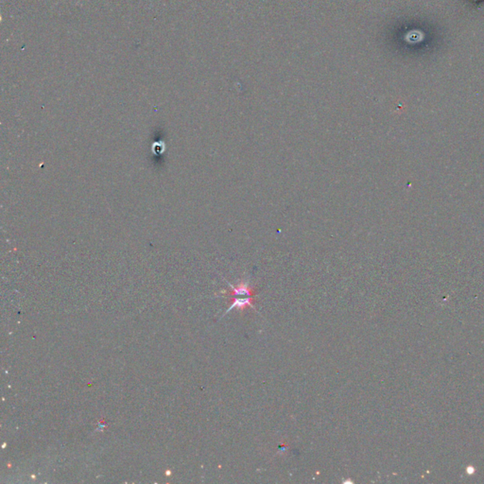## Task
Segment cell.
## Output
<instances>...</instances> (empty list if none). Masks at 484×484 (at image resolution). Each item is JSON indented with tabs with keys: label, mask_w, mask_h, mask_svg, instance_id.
<instances>
[{
	"label": "cell",
	"mask_w": 484,
	"mask_h": 484,
	"mask_svg": "<svg viewBox=\"0 0 484 484\" xmlns=\"http://www.w3.org/2000/svg\"><path fill=\"white\" fill-rule=\"evenodd\" d=\"M230 291H224L223 296L230 298L231 305L228 309L223 314L221 318L226 316L227 314L233 310L238 309L239 311H243L247 307H252L257 312L256 307H254V297H256V291L253 287L249 286L248 281L239 282L236 286L229 284Z\"/></svg>",
	"instance_id": "cell-1"
}]
</instances>
